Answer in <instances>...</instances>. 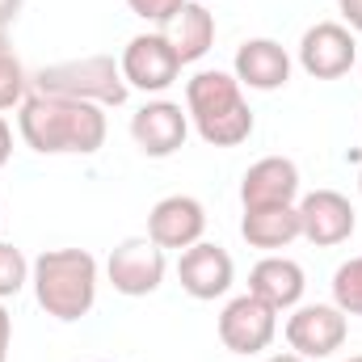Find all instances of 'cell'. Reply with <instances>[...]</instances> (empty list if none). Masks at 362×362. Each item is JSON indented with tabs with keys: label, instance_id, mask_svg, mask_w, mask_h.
I'll use <instances>...</instances> for the list:
<instances>
[{
	"label": "cell",
	"instance_id": "19",
	"mask_svg": "<svg viewBox=\"0 0 362 362\" xmlns=\"http://www.w3.org/2000/svg\"><path fill=\"white\" fill-rule=\"evenodd\" d=\"M333 303L346 316H362V257H350L333 274Z\"/></svg>",
	"mask_w": 362,
	"mask_h": 362
},
{
	"label": "cell",
	"instance_id": "10",
	"mask_svg": "<svg viewBox=\"0 0 362 362\" xmlns=\"http://www.w3.org/2000/svg\"><path fill=\"white\" fill-rule=\"evenodd\" d=\"M354 206L346 194L337 189H312L303 202H299V232L303 240H312L316 249H333V245H346L354 236Z\"/></svg>",
	"mask_w": 362,
	"mask_h": 362
},
{
	"label": "cell",
	"instance_id": "13",
	"mask_svg": "<svg viewBox=\"0 0 362 362\" xmlns=\"http://www.w3.org/2000/svg\"><path fill=\"white\" fill-rule=\"evenodd\" d=\"M177 278H181V291L189 299H219V295H228V286L236 278V266H232L228 249L198 240V245H189L181 253Z\"/></svg>",
	"mask_w": 362,
	"mask_h": 362
},
{
	"label": "cell",
	"instance_id": "30",
	"mask_svg": "<svg viewBox=\"0 0 362 362\" xmlns=\"http://www.w3.org/2000/svg\"><path fill=\"white\" fill-rule=\"evenodd\" d=\"M358 189H362V177H358Z\"/></svg>",
	"mask_w": 362,
	"mask_h": 362
},
{
	"label": "cell",
	"instance_id": "12",
	"mask_svg": "<svg viewBox=\"0 0 362 362\" xmlns=\"http://www.w3.org/2000/svg\"><path fill=\"white\" fill-rule=\"evenodd\" d=\"M202 232H206V211L189 194L160 198L152 206V215H148V240H156L160 249H181L185 253L189 245L202 240Z\"/></svg>",
	"mask_w": 362,
	"mask_h": 362
},
{
	"label": "cell",
	"instance_id": "15",
	"mask_svg": "<svg viewBox=\"0 0 362 362\" xmlns=\"http://www.w3.org/2000/svg\"><path fill=\"white\" fill-rule=\"evenodd\" d=\"M299 194V169L286 156L257 160L240 181V202L245 206H291Z\"/></svg>",
	"mask_w": 362,
	"mask_h": 362
},
{
	"label": "cell",
	"instance_id": "14",
	"mask_svg": "<svg viewBox=\"0 0 362 362\" xmlns=\"http://www.w3.org/2000/svg\"><path fill=\"white\" fill-rule=\"evenodd\" d=\"M232 68H236L240 85H249V89H257V93H274L291 81V55L274 38H249V42H240Z\"/></svg>",
	"mask_w": 362,
	"mask_h": 362
},
{
	"label": "cell",
	"instance_id": "6",
	"mask_svg": "<svg viewBox=\"0 0 362 362\" xmlns=\"http://www.w3.org/2000/svg\"><path fill=\"white\" fill-rule=\"evenodd\" d=\"M358 59V42L350 25L337 21H316L303 38H299V68L316 81H337L354 68Z\"/></svg>",
	"mask_w": 362,
	"mask_h": 362
},
{
	"label": "cell",
	"instance_id": "23",
	"mask_svg": "<svg viewBox=\"0 0 362 362\" xmlns=\"http://www.w3.org/2000/svg\"><path fill=\"white\" fill-rule=\"evenodd\" d=\"M337 8H341L346 25H350V30H358V34H362V0H337Z\"/></svg>",
	"mask_w": 362,
	"mask_h": 362
},
{
	"label": "cell",
	"instance_id": "16",
	"mask_svg": "<svg viewBox=\"0 0 362 362\" xmlns=\"http://www.w3.org/2000/svg\"><path fill=\"white\" fill-rule=\"evenodd\" d=\"M303 286H308L303 266L291 262V257H266V262H257L253 274H249V295H257L262 303H270L274 312L299 308Z\"/></svg>",
	"mask_w": 362,
	"mask_h": 362
},
{
	"label": "cell",
	"instance_id": "1",
	"mask_svg": "<svg viewBox=\"0 0 362 362\" xmlns=\"http://www.w3.org/2000/svg\"><path fill=\"white\" fill-rule=\"evenodd\" d=\"M17 131L42 156H64V152L93 156L105 144V114L93 101L30 93L17 105Z\"/></svg>",
	"mask_w": 362,
	"mask_h": 362
},
{
	"label": "cell",
	"instance_id": "26",
	"mask_svg": "<svg viewBox=\"0 0 362 362\" xmlns=\"http://www.w3.org/2000/svg\"><path fill=\"white\" fill-rule=\"evenodd\" d=\"M17 13H21V0H0V30L8 21H17Z\"/></svg>",
	"mask_w": 362,
	"mask_h": 362
},
{
	"label": "cell",
	"instance_id": "5",
	"mask_svg": "<svg viewBox=\"0 0 362 362\" xmlns=\"http://www.w3.org/2000/svg\"><path fill=\"white\" fill-rule=\"evenodd\" d=\"M118 68H122V81L139 93H165L181 76V59L165 34H135Z\"/></svg>",
	"mask_w": 362,
	"mask_h": 362
},
{
	"label": "cell",
	"instance_id": "20",
	"mask_svg": "<svg viewBox=\"0 0 362 362\" xmlns=\"http://www.w3.org/2000/svg\"><path fill=\"white\" fill-rule=\"evenodd\" d=\"M25 97H30V76H25L21 59H17L13 47H8V51H0V110L21 105Z\"/></svg>",
	"mask_w": 362,
	"mask_h": 362
},
{
	"label": "cell",
	"instance_id": "8",
	"mask_svg": "<svg viewBox=\"0 0 362 362\" xmlns=\"http://www.w3.org/2000/svg\"><path fill=\"white\" fill-rule=\"evenodd\" d=\"M165 249L156 245V240H148V236H135V240H122L114 253H110V262H105V274H110V282H114V291L118 295H131V299H139V295H152L160 282H165Z\"/></svg>",
	"mask_w": 362,
	"mask_h": 362
},
{
	"label": "cell",
	"instance_id": "11",
	"mask_svg": "<svg viewBox=\"0 0 362 362\" xmlns=\"http://www.w3.org/2000/svg\"><path fill=\"white\" fill-rule=\"evenodd\" d=\"M189 135V114L181 110L177 101H148L135 118H131V139L144 156L165 160L173 156Z\"/></svg>",
	"mask_w": 362,
	"mask_h": 362
},
{
	"label": "cell",
	"instance_id": "17",
	"mask_svg": "<svg viewBox=\"0 0 362 362\" xmlns=\"http://www.w3.org/2000/svg\"><path fill=\"white\" fill-rule=\"evenodd\" d=\"M240 236L253 249H286L291 240H299V206H245L240 219Z\"/></svg>",
	"mask_w": 362,
	"mask_h": 362
},
{
	"label": "cell",
	"instance_id": "24",
	"mask_svg": "<svg viewBox=\"0 0 362 362\" xmlns=\"http://www.w3.org/2000/svg\"><path fill=\"white\" fill-rule=\"evenodd\" d=\"M8 341H13V316L0 303V362H8Z\"/></svg>",
	"mask_w": 362,
	"mask_h": 362
},
{
	"label": "cell",
	"instance_id": "29",
	"mask_svg": "<svg viewBox=\"0 0 362 362\" xmlns=\"http://www.w3.org/2000/svg\"><path fill=\"white\" fill-rule=\"evenodd\" d=\"M350 362H362V354H358V358H350Z\"/></svg>",
	"mask_w": 362,
	"mask_h": 362
},
{
	"label": "cell",
	"instance_id": "25",
	"mask_svg": "<svg viewBox=\"0 0 362 362\" xmlns=\"http://www.w3.org/2000/svg\"><path fill=\"white\" fill-rule=\"evenodd\" d=\"M8 156H13V131H8V122L0 118V169L8 165Z\"/></svg>",
	"mask_w": 362,
	"mask_h": 362
},
{
	"label": "cell",
	"instance_id": "7",
	"mask_svg": "<svg viewBox=\"0 0 362 362\" xmlns=\"http://www.w3.org/2000/svg\"><path fill=\"white\" fill-rule=\"evenodd\" d=\"M346 312L337 303H308L295 308V316L286 320V341L299 358H329L346 346Z\"/></svg>",
	"mask_w": 362,
	"mask_h": 362
},
{
	"label": "cell",
	"instance_id": "27",
	"mask_svg": "<svg viewBox=\"0 0 362 362\" xmlns=\"http://www.w3.org/2000/svg\"><path fill=\"white\" fill-rule=\"evenodd\" d=\"M266 362H303L299 354H274V358H266Z\"/></svg>",
	"mask_w": 362,
	"mask_h": 362
},
{
	"label": "cell",
	"instance_id": "21",
	"mask_svg": "<svg viewBox=\"0 0 362 362\" xmlns=\"http://www.w3.org/2000/svg\"><path fill=\"white\" fill-rule=\"evenodd\" d=\"M25 282H30V262H25V253L0 240V299L17 295Z\"/></svg>",
	"mask_w": 362,
	"mask_h": 362
},
{
	"label": "cell",
	"instance_id": "18",
	"mask_svg": "<svg viewBox=\"0 0 362 362\" xmlns=\"http://www.w3.org/2000/svg\"><path fill=\"white\" fill-rule=\"evenodd\" d=\"M165 38H169V47L177 51L181 68H185V64H198V59L211 51V42H215V17H211L202 4L185 0L181 13L165 25Z\"/></svg>",
	"mask_w": 362,
	"mask_h": 362
},
{
	"label": "cell",
	"instance_id": "9",
	"mask_svg": "<svg viewBox=\"0 0 362 362\" xmlns=\"http://www.w3.org/2000/svg\"><path fill=\"white\" fill-rule=\"evenodd\" d=\"M278 333V312L257 295H236L219 312V341L232 354H262Z\"/></svg>",
	"mask_w": 362,
	"mask_h": 362
},
{
	"label": "cell",
	"instance_id": "2",
	"mask_svg": "<svg viewBox=\"0 0 362 362\" xmlns=\"http://www.w3.org/2000/svg\"><path fill=\"white\" fill-rule=\"evenodd\" d=\"M34 299L47 316L72 325L81 316H89L97 303V257L85 249H47L34 266Z\"/></svg>",
	"mask_w": 362,
	"mask_h": 362
},
{
	"label": "cell",
	"instance_id": "4",
	"mask_svg": "<svg viewBox=\"0 0 362 362\" xmlns=\"http://www.w3.org/2000/svg\"><path fill=\"white\" fill-rule=\"evenodd\" d=\"M30 89L47 93V97L93 101V105H122L131 85L122 81V68L114 64V55H85V59L51 64V68L34 72Z\"/></svg>",
	"mask_w": 362,
	"mask_h": 362
},
{
	"label": "cell",
	"instance_id": "22",
	"mask_svg": "<svg viewBox=\"0 0 362 362\" xmlns=\"http://www.w3.org/2000/svg\"><path fill=\"white\" fill-rule=\"evenodd\" d=\"M127 4H131V13H135V17L156 21V25H169V21L181 13V4H185V0H127Z\"/></svg>",
	"mask_w": 362,
	"mask_h": 362
},
{
	"label": "cell",
	"instance_id": "3",
	"mask_svg": "<svg viewBox=\"0 0 362 362\" xmlns=\"http://www.w3.org/2000/svg\"><path fill=\"white\" fill-rule=\"evenodd\" d=\"M185 114L202 144L236 148L253 135V110L240 97V81L228 72H198L185 81Z\"/></svg>",
	"mask_w": 362,
	"mask_h": 362
},
{
	"label": "cell",
	"instance_id": "28",
	"mask_svg": "<svg viewBox=\"0 0 362 362\" xmlns=\"http://www.w3.org/2000/svg\"><path fill=\"white\" fill-rule=\"evenodd\" d=\"M0 51H8V34L4 30H0Z\"/></svg>",
	"mask_w": 362,
	"mask_h": 362
}]
</instances>
